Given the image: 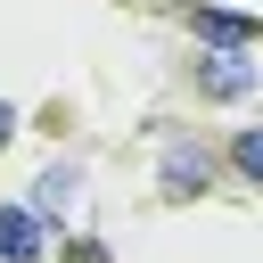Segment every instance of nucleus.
I'll list each match as a JSON object with an SVG mask.
<instances>
[{
  "instance_id": "5",
  "label": "nucleus",
  "mask_w": 263,
  "mask_h": 263,
  "mask_svg": "<svg viewBox=\"0 0 263 263\" xmlns=\"http://www.w3.org/2000/svg\"><path fill=\"white\" fill-rule=\"evenodd\" d=\"M74 181H82L74 164H49V173H41V189H33V214H41V222H49V214H66V205H74Z\"/></svg>"
},
{
  "instance_id": "4",
  "label": "nucleus",
  "mask_w": 263,
  "mask_h": 263,
  "mask_svg": "<svg viewBox=\"0 0 263 263\" xmlns=\"http://www.w3.org/2000/svg\"><path fill=\"white\" fill-rule=\"evenodd\" d=\"M197 66H205V90H214V99H247V90H255V66H247L238 49H214V58H197Z\"/></svg>"
},
{
  "instance_id": "6",
  "label": "nucleus",
  "mask_w": 263,
  "mask_h": 263,
  "mask_svg": "<svg viewBox=\"0 0 263 263\" xmlns=\"http://www.w3.org/2000/svg\"><path fill=\"white\" fill-rule=\"evenodd\" d=\"M230 164H238V173L263 189V132H238V140H230Z\"/></svg>"
},
{
  "instance_id": "3",
  "label": "nucleus",
  "mask_w": 263,
  "mask_h": 263,
  "mask_svg": "<svg viewBox=\"0 0 263 263\" xmlns=\"http://www.w3.org/2000/svg\"><path fill=\"white\" fill-rule=\"evenodd\" d=\"M189 33L214 41V49H247L255 41V16H230V8H189Z\"/></svg>"
},
{
  "instance_id": "1",
  "label": "nucleus",
  "mask_w": 263,
  "mask_h": 263,
  "mask_svg": "<svg viewBox=\"0 0 263 263\" xmlns=\"http://www.w3.org/2000/svg\"><path fill=\"white\" fill-rule=\"evenodd\" d=\"M205 181H214V156H205L197 140H173V148H164V197L189 205V197H205Z\"/></svg>"
},
{
  "instance_id": "2",
  "label": "nucleus",
  "mask_w": 263,
  "mask_h": 263,
  "mask_svg": "<svg viewBox=\"0 0 263 263\" xmlns=\"http://www.w3.org/2000/svg\"><path fill=\"white\" fill-rule=\"evenodd\" d=\"M0 263H41V214L33 205H0Z\"/></svg>"
},
{
  "instance_id": "7",
  "label": "nucleus",
  "mask_w": 263,
  "mask_h": 263,
  "mask_svg": "<svg viewBox=\"0 0 263 263\" xmlns=\"http://www.w3.org/2000/svg\"><path fill=\"white\" fill-rule=\"evenodd\" d=\"M8 140H16V107L0 99V148H8Z\"/></svg>"
}]
</instances>
